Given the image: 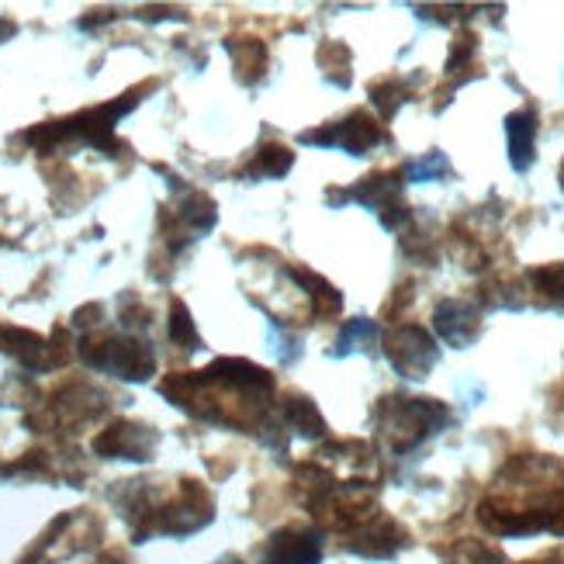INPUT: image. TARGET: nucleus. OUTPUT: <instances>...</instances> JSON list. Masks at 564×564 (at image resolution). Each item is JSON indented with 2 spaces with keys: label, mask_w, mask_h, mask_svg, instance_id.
I'll use <instances>...</instances> for the list:
<instances>
[{
  "label": "nucleus",
  "mask_w": 564,
  "mask_h": 564,
  "mask_svg": "<svg viewBox=\"0 0 564 564\" xmlns=\"http://www.w3.org/2000/svg\"><path fill=\"white\" fill-rule=\"evenodd\" d=\"M402 184H405L402 170H391V174H388V170H381V174L364 177L360 184H354L347 191H329V202H343V198L360 202L364 208H371V212L381 215L384 229H402L412 218V212H409V205L402 198Z\"/></svg>",
  "instance_id": "20e7f679"
},
{
  "label": "nucleus",
  "mask_w": 564,
  "mask_h": 564,
  "mask_svg": "<svg viewBox=\"0 0 564 564\" xmlns=\"http://www.w3.org/2000/svg\"><path fill=\"white\" fill-rule=\"evenodd\" d=\"M294 163V153L288 150V145H263V150L253 156V163L247 166V177H284L288 170Z\"/></svg>",
  "instance_id": "2eb2a0df"
},
{
  "label": "nucleus",
  "mask_w": 564,
  "mask_h": 564,
  "mask_svg": "<svg viewBox=\"0 0 564 564\" xmlns=\"http://www.w3.org/2000/svg\"><path fill=\"white\" fill-rule=\"evenodd\" d=\"M284 420L288 426L299 433V436H323L326 433V420H323V412L315 409V402L308 395H288L284 405Z\"/></svg>",
  "instance_id": "ddd939ff"
},
{
  "label": "nucleus",
  "mask_w": 564,
  "mask_h": 564,
  "mask_svg": "<svg viewBox=\"0 0 564 564\" xmlns=\"http://www.w3.org/2000/svg\"><path fill=\"white\" fill-rule=\"evenodd\" d=\"M59 333L63 329H56V339H42L39 333H29V329L0 326V350L18 357V364L29 367V371H53V367H59L66 360V350L56 347Z\"/></svg>",
  "instance_id": "6e6552de"
},
{
  "label": "nucleus",
  "mask_w": 564,
  "mask_h": 564,
  "mask_svg": "<svg viewBox=\"0 0 564 564\" xmlns=\"http://www.w3.org/2000/svg\"><path fill=\"white\" fill-rule=\"evenodd\" d=\"M229 48H232V45H229ZM232 53H236V66L242 69V73H239L242 84L260 80V73H263V66H267L263 45H260L257 39H242V42H239V48H232Z\"/></svg>",
  "instance_id": "a211bd4d"
},
{
  "label": "nucleus",
  "mask_w": 564,
  "mask_h": 564,
  "mask_svg": "<svg viewBox=\"0 0 564 564\" xmlns=\"http://www.w3.org/2000/svg\"><path fill=\"white\" fill-rule=\"evenodd\" d=\"M527 281H530V291L536 294V302L541 305L564 308V263L533 267V271H527Z\"/></svg>",
  "instance_id": "4468645a"
},
{
  "label": "nucleus",
  "mask_w": 564,
  "mask_h": 564,
  "mask_svg": "<svg viewBox=\"0 0 564 564\" xmlns=\"http://www.w3.org/2000/svg\"><path fill=\"white\" fill-rule=\"evenodd\" d=\"M561 184H564V170H561Z\"/></svg>",
  "instance_id": "5701e85b"
},
{
  "label": "nucleus",
  "mask_w": 564,
  "mask_h": 564,
  "mask_svg": "<svg viewBox=\"0 0 564 564\" xmlns=\"http://www.w3.org/2000/svg\"><path fill=\"white\" fill-rule=\"evenodd\" d=\"M323 561V533L308 527H284L263 547L260 564H318Z\"/></svg>",
  "instance_id": "1a4fd4ad"
},
{
  "label": "nucleus",
  "mask_w": 564,
  "mask_h": 564,
  "mask_svg": "<svg viewBox=\"0 0 564 564\" xmlns=\"http://www.w3.org/2000/svg\"><path fill=\"white\" fill-rule=\"evenodd\" d=\"M375 423H378V433L388 440L391 451L409 454L451 423V409L436 399L388 395L375 409Z\"/></svg>",
  "instance_id": "f03ea898"
},
{
  "label": "nucleus",
  "mask_w": 564,
  "mask_h": 564,
  "mask_svg": "<svg viewBox=\"0 0 564 564\" xmlns=\"http://www.w3.org/2000/svg\"><path fill=\"white\" fill-rule=\"evenodd\" d=\"M433 329L440 333V339H444V343L464 350L481 336V312L471 302L447 299V302H440L436 312H433Z\"/></svg>",
  "instance_id": "9d476101"
},
{
  "label": "nucleus",
  "mask_w": 564,
  "mask_h": 564,
  "mask_svg": "<svg viewBox=\"0 0 564 564\" xmlns=\"http://www.w3.org/2000/svg\"><path fill=\"white\" fill-rule=\"evenodd\" d=\"M409 94H412L409 84L399 80V77H388V80L371 84V101L381 111V118H395V111L409 101Z\"/></svg>",
  "instance_id": "dca6fc26"
},
{
  "label": "nucleus",
  "mask_w": 564,
  "mask_h": 564,
  "mask_svg": "<svg viewBox=\"0 0 564 564\" xmlns=\"http://www.w3.org/2000/svg\"><path fill=\"white\" fill-rule=\"evenodd\" d=\"M156 447V433L142 423H111L101 436L94 440V451L101 457H121V460H150Z\"/></svg>",
  "instance_id": "9b49d317"
},
{
  "label": "nucleus",
  "mask_w": 564,
  "mask_h": 564,
  "mask_svg": "<svg viewBox=\"0 0 564 564\" xmlns=\"http://www.w3.org/2000/svg\"><path fill=\"white\" fill-rule=\"evenodd\" d=\"M409 544V533L391 520V517H367L357 530L347 533V551L360 554V557H371V561H384V557H395L402 547Z\"/></svg>",
  "instance_id": "0eeeda50"
},
{
  "label": "nucleus",
  "mask_w": 564,
  "mask_h": 564,
  "mask_svg": "<svg viewBox=\"0 0 564 564\" xmlns=\"http://www.w3.org/2000/svg\"><path fill=\"white\" fill-rule=\"evenodd\" d=\"M478 53V35L471 32H460L451 45V56H447V73H460V69H471V59Z\"/></svg>",
  "instance_id": "412c9836"
},
{
  "label": "nucleus",
  "mask_w": 564,
  "mask_h": 564,
  "mask_svg": "<svg viewBox=\"0 0 564 564\" xmlns=\"http://www.w3.org/2000/svg\"><path fill=\"white\" fill-rule=\"evenodd\" d=\"M308 145H333V150H347L350 156H364L371 153L375 145H381L388 135L381 129V121L371 111H350L343 121H333L326 129H315V132H302L299 135Z\"/></svg>",
  "instance_id": "423d86ee"
},
{
  "label": "nucleus",
  "mask_w": 564,
  "mask_h": 564,
  "mask_svg": "<svg viewBox=\"0 0 564 564\" xmlns=\"http://www.w3.org/2000/svg\"><path fill=\"white\" fill-rule=\"evenodd\" d=\"M375 339H378V323H371V318H350V323L343 326L339 339H336V357L371 347Z\"/></svg>",
  "instance_id": "f3484780"
},
{
  "label": "nucleus",
  "mask_w": 564,
  "mask_h": 564,
  "mask_svg": "<svg viewBox=\"0 0 564 564\" xmlns=\"http://www.w3.org/2000/svg\"><path fill=\"white\" fill-rule=\"evenodd\" d=\"M384 357L402 378L420 381L436 367L440 350L436 339L423 326H395L391 333H384Z\"/></svg>",
  "instance_id": "39448f33"
},
{
  "label": "nucleus",
  "mask_w": 564,
  "mask_h": 564,
  "mask_svg": "<svg viewBox=\"0 0 564 564\" xmlns=\"http://www.w3.org/2000/svg\"><path fill=\"white\" fill-rule=\"evenodd\" d=\"M506 471L517 478H502L496 492L478 506L481 527L499 536H564V481H533L536 457H517Z\"/></svg>",
  "instance_id": "f257e3e1"
},
{
  "label": "nucleus",
  "mask_w": 564,
  "mask_h": 564,
  "mask_svg": "<svg viewBox=\"0 0 564 564\" xmlns=\"http://www.w3.org/2000/svg\"><path fill=\"white\" fill-rule=\"evenodd\" d=\"M170 339H174L177 347H184V350H198V343H202L198 329H194V318H191L184 302L170 305Z\"/></svg>",
  "instance_id": "6ab92c4d"
},
{
  "label": "nucleus",
  "mask_w": 564,
  "mask_h": 564,
  "mask_svg": "<svg viewBox=\"0 0 564 564\" xmlns=\"http://www.w3.org/2000/svg\"><path fill=\"white\" fill-rule=\"evenodd\" d=\"M536 111L520 108L506 115V139H509V163L517 174H527L533 166V150H536Z\"/></svg>",
  "instance_id": "f8f14e48"
},
{
  "label": "nucleus",
  "mask_w": 564,
  "mask_h": 564,
  "mask_svg": "<svg viewBox=\"0 0 564 564\" xmlns=\"http://www.w3.org/2000/svg\"><path fill=\"white\" fill-rule=\"evenodd\" d=\"M451 564H506L499 551L485 544H460L451 557Z\"/></svg>",
  "instance_id": "4be33fe9"
},
{
  "label": "nucleus",
  "mask_w": 564,
  "mask_h": 564,
  "mask_svg": "<svg viewBox=\"0 0 564 564\" xmlns=\"http://www.w3.org/2000/svg\"><path fill=\"white\" fill-rule=\"evenodd\" d=\"M447 174H451V160L440 150H433V153H426L420 160H412L402 170V177H409V181H433V177H447Z\"/></svg>",
  "instance_id": "aec40b11"
},
{
  "label": "nucleus",
  "mask_w": 564,
  "mask_h": 564,
  "mask_svg": "<svg viewBox=\"0 0 564 564\" xmlns=\"http://www.w3.org/2000/svg\"><path fill=\"white\" fill-rule=\"evenodd\" d=\"M80 357L94 367L126 381H145L156 371V357L150 350V343H142L135 336H101V339H84Z\"/></svg>",
  "instance_id": "7ed1b4c3"
}]
</instances>
